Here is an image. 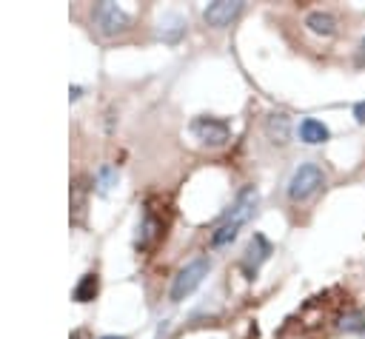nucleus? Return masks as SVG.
Returning a JSON list of instances; mask_svg holds the SVG:
<instances>
[{"instance_id":"obj_1","label":"nucleus","mask_w":365,"mask_h":339,"mask_svg":"<svg viewBox=\"0 0 365 339\" xmlns=\"http://www.w3.org/2000/svg\"><path fill=\"white\" fill-rule=\"evenodd\" d=\"M257 200H260V194H257L254 185H246V188L237 194V200H234L231 211L226 214V220L220 223V228L211 234V246H214V248L229 246V242L240 234V228L251 220V214H254V208H257Z\"/></svg>"},{"instance_id":"obj_13","label":"nucleus","mask_w":365,"mask_h":339,"mask_svg":"<svg viewBox=\"0 0 365 339\" xmlns=\"http://www.w3.org/2000/svg\"><path fill=\"white\" fill-rule=\"evenodd\" d=\"M339 328H343V331H365V320H362V313H348V317H343Z\"/></svg>"},{"instance_id":"obj_4","label":"nucleus","mask_w":365,"mask_h":339,"mask_svg":"<svg viewBox=\"0 0 365 339\" xmlns=\"http://www.w3.org/2000/svg\"><path fill=\"white\" fill-rule=\"evenodd\" d=\"M91 20H94L97 32H100L103 37H114L120 32H126L129 23H132V17L120 9L117 3H97L91 9Z\"/></svg>"},{"instance_id":"obj_16","label":"nucleus","mask_w":365,"mask_h":339,"mask_svg":"<svg viewBox=\"0 0 365 339\" xmlns=\"http://www.w3.org/2000/svg\"><path fill=\"white\" fill-rule=\"evenodd\" d=\"M354 120L359 126H365V100H359L357 106H354Z\"/></svg>"},{"instance_id":"obj_2","label":"nucleus","mask_w":365,"mask_h":339,"mask_svg":"<svg viewBox=\"0 0 365 339\" xmlns=\"http://www.w3.org/2000/svg\"><path fill=\"white\" fill-rule=\"evenodd\" d=\"M211 271V259L206 254H197L194 259H188L183 268L175 274L172 280V288H168V300L172 302H183L188 294H194V288H197Z\"/></svg>"},{"instance_id":"obj_6","label":"nucleus","mask_w":365,"mask_h":339,"mask_svg":"<svg viewBox=\"0 0 365 339\" xmlns=\"http://www.w3.org/2000/svg\"><path fill=\"white\" fill-rule=\"evenodd\" d=\"M271 251H274L271 242L265 239L262 234H254L251 242H249V248H246V257H242V271H246L249 277H254L260 265L271 257Z\"/></svg>"},{"instance_id":"obj_10","label":"nucleus","mask_w":365,"mask_h":339,"mask_svg":"<svg viewBox=\"0 0 365 339\" xmlns=\"http://www.w3.org/2000/svg\"><path fill=\"white\" fill-rule=\"evenodd\" d=\"M305 26L314 32V35H323V37H331V35H337V17L331 15V12H323V9H317V12H311L308 17H305Z\"/></svg>"},{"instance_id":"obj_17","label":"nucleus","mask_w":365,"mask_h":339,"mask_svg":"<svg viewBox=\"0 0 365 339\" xmlns=\"http://www.w3.org/2000/svg\"><path fill=\"white\" fill-rule=\"evenodd\" d=\"M100 339H126V336H100Z\"/></svg>"},{"instance_id":"obj_12","label":"nucleus","mask_w":365,"mask_h":339,"mask_svg":"<svg viewBox=\"0 0 365 339\" xmlns=\"http://www.w3.org/2000/svg\"><path fill=\"white\" fill-rule=\"evenodd\" d=\"M154 234H157V223H154V217H152V214H145V220H143V234H140V239H137V242L145 248V246H149V239H152Z\"/></svg>"},{"instance_id":"obj_9","label":"nucleus","mask_w":365,"mask_h":339,"mask_svg":"<svg viewBox=\"0 0 365 339\" xmlns=\"http://www.w3.org/2000/svg\"><path fill=\"white\" fill-rule=\"evenodd\" d=\"M297 134H300V140H303L305 145H320V143L331 140L328 126L323 123V120H317V117H305V120H300Z\"/></svg>"},{"instance_id":"obj_5","label":"nucleus","mask_w":365,"mask_h":339,"mask_svg":"<svg viewBox=\"0 0 365 339\" xmlns=\"http://www.w3.org/2000/svg\"><path fill=\"white\" fill-rule=\"evenodd\" d=\"M191 134L197 137L200 143L211 145V149H217V145H226L229 143V123L220 117H197V120H191Z\"/></svg>"},{"instance_id":"obj_15","label":"nucleus","mask_w":365,"mask_h":339,"mask_svg":"<svg viewBox=\"0 0 365 339\" xmlns=\"http://www.w3.org/2000/svg\"><path fill=\"white\" fill-rule=\"evenodd\" d=\"M354 63L359 66V68H365V37L359 40V46H357V55H354Z\"/></svg>"},{"instance_id":"obj_3","label":"nucleus","mask_w":365,"mask_h":339,"mask_svg":"<svg viewBox=\"0 0 365 339\" xmlns=\"http://www.w3.org/2000/svg\"><path fill=\"white\" fill-rule=\"evenodd\" d=\"M326 185V172L317 163H303L294 168L288 180V200L291 203H308L314 194Z\"/></svg>"},{"instance_id":"obj_7","label":"nucleus","mask_w":365,"mask_h":339,"mask_svg":"<svg viewBox=\"0 0 365 339\" xmlns=\"http://www.w3.org/2000/svg\"><path fill=\"white\" fill-rule=\"evenodd\" d=\"M240 12H242V3H229V0H217V3H208V6H206L203 17H206L208 26L223 29V26H229V23H231Z\"/></svg>"},{"instance_id":"obj_14","label":"nucleus","mask_w":365,"mask_h":339,"mask_svg":"<svg viewBox=\"0 0 365 339\" xmlns=\"http://www.w3.org/2000/svg\"><path fill=\"white\" fill-rule=\"evenodd\" d=\"M112 180H114V168H109V165L100 168V188H103V191L112 188Z\"/></svg>"},{"instance_id":"obj_8","label":"nucleus","mask_w":365,"mask_h":339,"mask_svg":"<svg viewBox=\"0 0 365 339\" xmlns=\"http://www.w3.org/2000/svg\"><path fill=\"white\" fill-rule=\"evenodd\" d=\"M262 131H265V137H269L274 145H285L288 137H291V120H288V114L285 111H271L269 117H265Z\"/></svg>"},{"instance_id":"obj_11","label":"nucleus","mask_w":365,"mask_h":339,"mask_svg":"<svg viewBox=\"0 0 365 339\" xmlns=\"http://www.w3.org/2000/svg\"><path fill=\"white\" fill-rule=\"evenodd\" d=\"M94 294H97V274H86L75 288V300L89 302V300H94Z\"/></svg>"}]
</instances>
